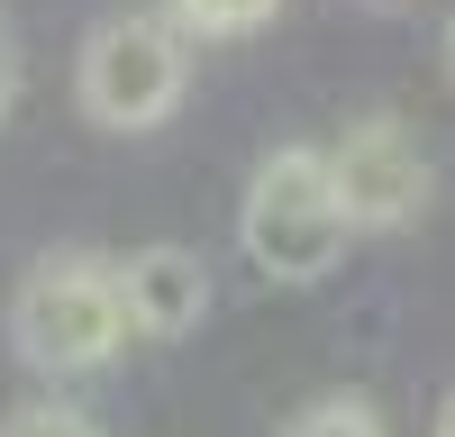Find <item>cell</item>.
Wrapping results in <instances>:
<instances>
[{"instance_id": "6da1fadb", "label": "cell", "mask_w": 455, "mask_h": 437, "mask_svg": "<svg viewBox=\"0 0 455 437\" xmlns=\"http://www.w3.org/2000/svg\"><path fill=\"white\" fill-rule=\"evenodd\" d=\"M128 338V291H119V255H92V246H64V255H36L10 291V355L28 374H100Z\"/></svg>"}, {"instance_id": "7a4b0ae2", "label": "cell", "mask_w": 455, "mask_h": 437, "mask_svg": "<svg viewBox=\"0 0 455 437\" xmlns=\"http://www.w3.org/2000/svg\"><path fill=\"white\" fill-rule=\"evenodd\" d=\"M347 201H337V173H328V146H274L255 173H246V201H237V246L255 274L274 282H319L337 274L347 255Z\"/></svg>"}, {"instance_id": "3957f363", "label": "cell", "mask_w": 455, "mask_h": 437, "mask_svg": "<svg viewBox=\"0 0 455 437\" xmlns=\"http://www.w3.org/2000/svg\"><path fill=\"white\" fill-rule=\"evenodd\" d=\"M182 91H192V36L164 10H109L73 55V100L92 128H119V137L164 128Z\"/></svg>"}, {"instance_id": "277c9868", "label": "cell", "mask_w": 455, "mask_h": 437, "mask_svg": "<svg viewBox=\"0 0 455 437\" xmlns=\"http://www.w3.org/2000/svg\"><path fill=\"white\" fill-rule=\"evenodd\" d=\"M328 173H337V201H347V228H355V237H401V228H419V210H428V192H437L419 137H410L392 109L347 119V137L328 146Z\"/></svg>"}, {"instance_id": "5b68a950", "label": "cell", "mask_w": 455, "mask_h": 437, "mask_svg": "<svg viewBox=\"0 0 455 437\" xmlns=\"http://www.w3.org/2000/svg\"><path fill=\"white\" fill-rule=\"evenodd\" d=\"M119 291H128V328L137 338H192L210 319V265L192 246H137L119 255Z\"/></svg>"}, {"instance_id": "8992f818", "label": "cell", "mask_w": 455, "mask_h": 437, "mask_svg": "<svg viewBox=\"0 0 455 437\" xmlns=\"http://www.w3.org/2000/svg\"><path fill=\"white\" fill-rule=\"evenodd\" d=\"M283 0H164V19L182 36H201V46H228V36H255L264 19H274Z\"/></svg>"}, {"instance_id": "52a82bcc", "label": "cell", "mask_w": 455, "mask_h": 437, "mask_svg": "<svg viewBox=\"0 0 455 437\" xmlns=\"http://www.w3.org/2000/svg\"><path fill=\"white\" fill-rule=\"evenodd\" d=\"M283 437H392V428H383V410L364 392H319V401H300L283 419Z\"/></svg>"}, {"instance_id": "ba28073f", "label": "cell", "mask_w": 455, "mask_h": 437, "mask_svg": "<svg viewBox=\"0 0 455 437\" xmlns=\"http://www.w3.org/2000/svg\"><path fill=\"white\" fill-rule=\"evenodd\" d=\"M0 437H100V419L73 410V401H19V410L0 419Z\"/></svg>"}, {"instance_id": "9c48e42d", "label": "cell", "mask_w": 455, "mask_h": 437, "mask_svg": "<svg viewBox=\"0 0 455 437\" xmlns=\"http://www.w3.org/2000/svg\"><path fill=\"white\" fill-rule=\"evenodd\" d=\"M10 100H19V46L0 36V119H10Z\"/></svg>"}, {"instance_id": "30bf717a", "label": "cell", "mask_w": 455, "mask_h": 437, "mask_svg": "<svg viewBox=\"0 0 455 437\" xmlns=\"http://www.w3.org/2000/svg\"><path fill=\"white\" fill-rule=\"evenodd\" d=\"M437 64H446V83H455V10H446V36H437Z\"/></svg>"}, {"instance_id": "8fae6325", "label": "cell", "mask_w": 455, "mask_h": 437, "mask_svg": "<svg viewBox=\"0 0 455 437\" xmlns=\"http://www.w3.org/2000/svg\"><path fill=\"white\" fill-rule=\"evenodd\" d=\"M428 437H455V392L437 401V419H428Z\"/></svg>"}]
</instances>
